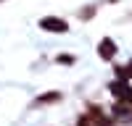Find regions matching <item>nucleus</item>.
<instances>
[{"mask_svg":"<svg viewBox=\"0 0 132 126\" xmlns=\"http://www.w3.org/2000/svg\"><path fill=\"white\" fill-rule=\"evenodd\" d=\"M40 29H45V32H66V21H61V18H42L40 21Z\"/></svg>","mask_w":132,"mask_h":126,"instance_id":"f257e3e1","label":"nucleus"},{"mask_svg":"<svg viewBox=\"0 0 132 126\" xmlns=\"http://www.w3.org/2000/svg\"><path fill=\"white\" fill-rule=\"evenodd\" d=\"M98 52H101L103 58H114V52H116V45H114L111 39H103V42H101V47H98Z\"/></svg>","mask_w":132,"mask_h":126,"instance_id":"f03ea898","label":"nucleus"},{"mask_svg":"<svg viewBox=\"0 0 132 126\" xmlns=\"http://www.w3.org/2000/svg\"><path fill=\"white\" fill-rule=\"evenodd\" d=\"M50 100H61V94L58 92H48V94H40L37 102H50Z\"/></svg>","mask_w":132,"mask_h":126,"instance_id":"7ed1b4c3","label":"nucleus"},{"mask_svg":"<svg viewBox=\"0 0 132 126\" xmlns=\"http://www.w3.org/2000/svg\"><path fill=\"white\" fill-rule=\"evenodd\" d=\"M58 63H66V66H71L74 58H71V55H58Z\"/></svg>","mask_w":132,"mask_h":126,"instance_id":"20e7f679","label":"nucleus"}]
</instances>
